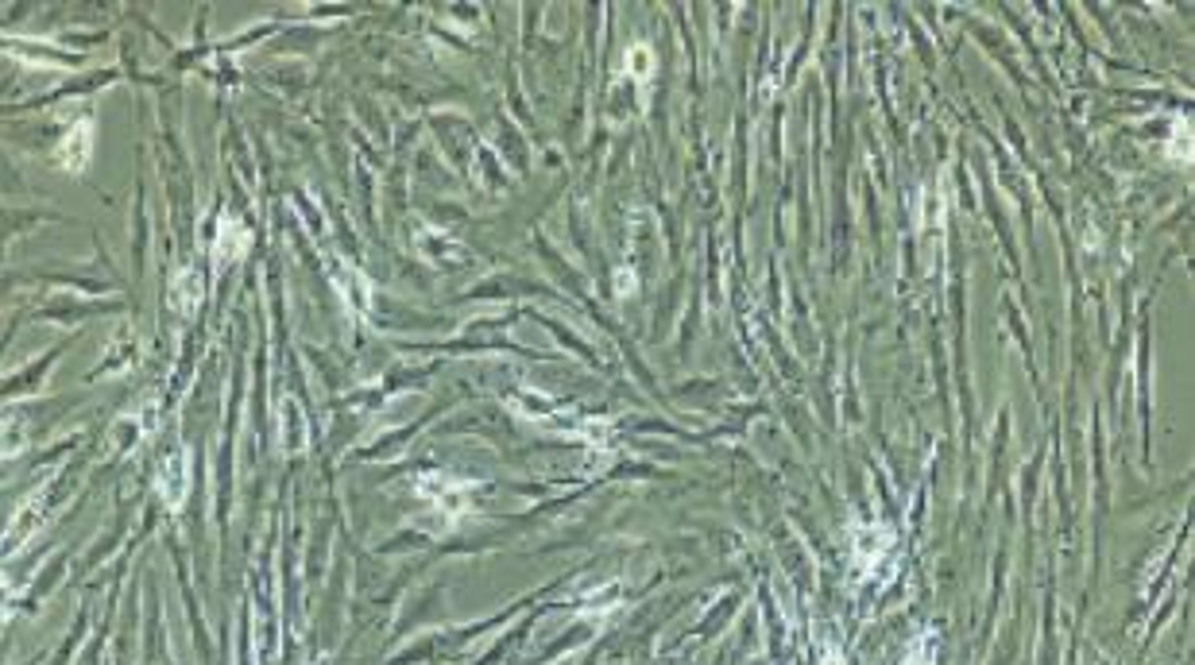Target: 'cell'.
Masks as SVG:
<instances>
[{
  "instance_id": "obj_1",
  "label": "cell",
  "mask_w": 1195,
  "mask_h": 665,
  "mask_svg": "<svg viewBox=\"0 0 1195 665\" xmlns=\"http://www.w3.org/2000/svg\"><path fill=\"white\" fill-rule=\"evenodd\" d=\"M248 248H252V232L244 229L233 213H221V221H217V236H213V248H209L213 263H217V267L236 263L240 256H244V252H248Z\"/></svg>"
},
{
  "instance_id": "obj_2",
  "label": "cell",
  "mask_w": 1195,
  "mask_h": 665,
  "mask_svg": "<svg viewBox=\"0 0 1195 665\" xmlns=\"http://www.w3.org/2000/svg\"><path fill=\"white\" fill-rule=\"evenodd\" d=\"M186 492H190V453H186V449H175L167 461L159 464V499H163L171 511H178L182 499H186Z\"/></svg>"
},
{
  "instance_id": "obj_3",
  "label": "cell",
  "mask_w": 1195,
  "mask_h": 665,
  "mask_svg": "<svg viewBox=\"0 0 1195 665\" xmlns=\"http://www.w3.org/2000/svg\"><path fill=\"white\" fill-rule=\"evenodd\" d=\"M89 155H93V120H78V124L59 140L55 159H59L62 171L78 174L89 167Z\"/></svg>"
},
{
  "instance_id": "obj_4",
  "label": "cell",
  "mask_w": 1195,
  "mask_h": 665,
  "mask_svg": "<svg viewBox=\"0 0 1195 665\" xmlns=\"http://www.w3.org/2000/svg\"><path fill=\"white\" fill-rule=\"evenodd\" d=\"M468 492H472V484H465V480H449V476H422V484H418V495H422V499H430L434 507H449L453 515L465 511Z\"/></svg>"
},
{
  "instance_id": "obj_5",
  "label": "cell",
  "mask_w": 1195,
  "mask_h": 665,
  "mask_svg": "<svg viewBox=\"0 0 1195 665\" xmlns=\"http://www.w3.org/2000/svg\"><path fill=\"white\" fill-rule=\"evenodd\" d=\"M202 275L194 271V267H182V271H175V279H171V306H175L182 318H194L198 314V306H202Z\"/></svg>"
},
{
  "instance_id": "obj_6",
  "label": "cell",
  "mask_w": 1195,
  "mask_h": 665,
  "mask_svg": "<svg viewBox=\"0 0 1195 665\" xmlns=\"http://www.w3.org/2000/svg\"><path fill=\"white\" fill-rule=\"evenodd\" d=\"M279 445H283V453H302L306 449V418L291 399L279 403Z\"/></svg>"
},
{
  "instance_id": "obj_7",
  "label": "cell",
  "mask_w": 1195,
  "mask_h": 665,
  "mask_svg": "<svg viewBox=\"0 0 1195 665\" xmlns=\"http://www.w3.org/2000/svg\"><path fill=\"white\" fill-rule=\"evenodd\" d=\"M1172 159L1176 163H1192V124L1184 116L1172 124Z\"/></svg>"
},
{
  "instance_id": "obj_8",
  "label": "cell",
  "mask_w": 1195,
  "mask_h": 665,
  "mask_svg": "<svg viewBox=\"0 0 1195 665\" xmlns=\"http://www.w3.org/2000/svg\"><path fill=\"white\" fill-rule=\"evenodd\" d=\"M650 66H654L650 47H646V43H635V47L627 51V70H631V78H635V82H646V78H650Z\"/></svg>"
},
{
  "instance_id": "obj_9",
  "label": "cell",
  "mask_w": 1195,
  "mask_h": 665,
  "mask_svg": "<svg viewBox=\"0 0 1195 665\" xmlns=\"http://www.w3.org/2000/svg\"><path fill=\"white\" fill-rule=\"evenodd\" d=\"M615 287H619V294H627V287L635 290V275H631V271H619V275H615Z\"/></svg>"
}]
</instances>
